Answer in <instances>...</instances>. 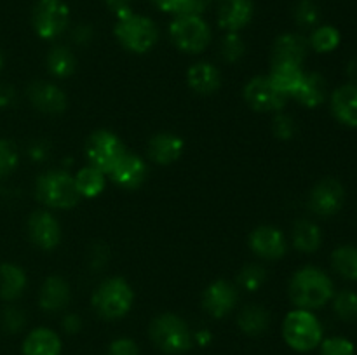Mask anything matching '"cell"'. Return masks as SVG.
<instances>
[{"label": "cell", "instance_id": "cell-19", "mask_svg": "<svg viewBox=\"0 0 357 355\" xmlns=\"http://www.w3.org/2000/svg\"><path fill=\"white\" fill-rule=\"evenodd\" d=\"M331 113L345 127H357V86L344 84L333 90Z\"/></svg>", "mask_w": 357, "mask_h": 355}, {"label": "cell", "instance_id": "cell-41", "mask_svg": "<svg viewBox=\"0 0 357 355\" xmlns=\"http://www.w3.org/2000/svg\"><path fill=\"white\" fill-rule=\"evenodd\" d=\"M2 324L7 333H20L26 324V317L16 306H7L2 313Z\"/></svg>", "mask_w": 357, "mask_h": 355}, {"label": "cell", "instance_id": "cell-15", "mask_svg": "<svg viewBox=\"0 0 357 355\" xmlns=\"http://www.w3.org/2000/svg\"><path fill=\"white\" fill-rule=\"evenodd\" d=\"M237 289L227 281H215L202 292V308L215 319H223L236 306Z\"/></svg>", "mask_w": 357, "mask_h": 355}, {"label": "cell", "instance_id": "cell-30", "mask_svg": "<svg viewBox=\"0 0 357 355\" xmlns=\"http://www.w3.org/2000/svg\"><path fill=\"white\" fill-rule=\"evenodd\" d=\"M77 68V59L73 52L65 45H56L47 54V72L58 79H66Z\"/></svg>", "mask_w": 357, "mask_h": 355}, {"label": "cell", "instance_id": "cell-42", "mask_svg": "<svg viewBox=\"0 0 357 355\" xmlns=\"http://www.w3.org/2000/svg\"><path fill=\"white\" fill-rule=\"evenodd\" d=\"M108 355H139V348L131 338H117L108 347Z\"/></svg>", "mask_w": 357, "mask_h": 355}, {"label": "cell", "instance_id": "cell-2", "mask_svg": "<svg viewBox=\"0 0 357 355\" xmlns=\"http://www.w3.org/2000/svg\"><path fill=\"white\" fill-rule=\"evenodd\" d=\"M132 301H135V291L122 277L103 281L91 298L94 312L105 320H119L128 315Z\"/></svg>", "mask_w": 357, "mask_h": 355}, {"label": "cell", "instance_id": "cell-35", "mask_svg": "<svg viewBox=\"0 0 357 355\" xmlns=\"http://www.w3.org/2000/svg\"><path fill=\"white\" fill-rule=\"evenodd\" d=\"M296 24L300 28H314L319 23V7L314 0H298L293 10Z\"/></svg>", "mask_w": 357, "mask_h": 355}, {"label": "cell", "instance_id": "cell-26", "mask_svg": "<svg viewBox=\"0 0 357 355\" xmlns=\"http://www.w3.org/2000/svg\"><path fill=\"white\" fill-rule=\"evenodd\" d=\"M291 240L295 249H298L300 253L312 254L323 244V233H321V228L316 223L309 221V219H298L293 225Z\"/></svg>", "mask_w": 357, "mask_h": 355}, {"label": "cell", "instance_id": "cell-49", "mask_svg": "<svg viewBox=\"0 0 357 355\" xmlns=\"http://www.w3.org/2000/svg\"><path fill=\"white\" fill-rule=\"evenodd\" d=\"M194 338H195V341L201 345V347H206V345L211 343V333H209V331H204V329L197 331Z\"/></svg>", "mask_w": 357, "mask_h": 355}, {"label": "cell", "instance_id": "cell-43", "mask_svg": "<svg viewBox=\"0 0 357 355\" xmlns=\"http://www.w3.org/2000/svg\"><path fill=\"white\" fill-rule=\"evenodd\" d=\"M107 6L110 7L112 13L117 17H122L126 16V14L132 13L131 0H107Z\"/></svg>", "mask_w": 357, "mask_h": 355}, {"label": "cell", "instance_id": "cell-6", "mask_svg": "<svg viewBox=\"0 0 357 355\" xmlns=\"http://www.w3.org/2000/svg\"><path fill=\"white\" fill-rule=\"evenodd\" d=\"M150 340L167 355L185 354L192 347V333L187 322L174 313H160L149 327Z\"/></svg>", "mask_w": 357, "mask_h": 355}, {"label": "cell", "instance_id": "cell-38", "mask_svg": "<svg viewBox=\"0 0 357 355\" xmlns=\"http://www.w3.org/2000/svg\"><path fill=\"white\" fill-rule=\"evenodd\" d=\"M20 164L16 145L9 139H0V180L10 176Z\"/></svg>", "mask_w": 357, "mask_h": 355}, {"label": "cell", "instance_id": "cell-12", "mask_svg": "<svg viewBox=\"0 0 357 355\" xmlns=\"http://www.w3.org/2000/svg\"><path fill=\"white\" fill-rule=\"evenodd\" d=\"M31 242L44 251H52L61 242V226L58 219L47 211L31 212L26 223Z\"/></svg>", "mask_w": 357, "mask_h": 355}, {"label": "cell", "instance_id": "cell-16", "mask_svg": "<svg viewBox=\"0 0 357 355\" xmlns=\"http://www.w3.org/2000/svg\"><path fill=\"white\" fill-rule=\"evenodd\" d=\"M28 100L42 113L49 115H59L66 110L65 93L59 89L58 86L51 82H44V80H35L28 87Z\"/></svg>", "mask_w": 357, "mask_h": 355}, {"label": "cell", "instance_id": "cell-29", "mask_svg": "<svg viewBox=\"0 0 357 355\" xmlns=\"http://www.w3.org/2000/svg\"><path fill=\"white\" fill-rule=\"evenodd\" d=\"M331 267L345 281L356 282L357 281V246H345L337 247L331 253Z\"/></svg>", "mask_w": 357, "mask_h": 355}, {"label": "cell", "instance_id": "cell-37", "mask_svg": "<svg viewBox=\"0 0 357 355\" xmlns=\"http://www.w3.org/2000/svg\"><path fill=\"white\" fill-rule=\"evenodd\" d=\"M244 51H246V44L236 31H229L220 44V54L229 63L239 61L244 56Z\"/></svg>", "mask_w": 357, "mask_h": 355}, {"label": "cell", "instance_id": "cell-31", "mask_svg": "<svg viewBox=\"0 0 357 355\" xmlns=\"http://www.w3.org/2000/svg\"><path fill=\"white\" fill-rule=\"evenodd\" d=\"M303 70L302 66H295V65H272L271 75L268 79L279 87L284 94L291 96L293 93L296 90V87L300 86L303 79Z\"/></svg>", "mask_w": 357, "mask_h": 355}, {"label": "cell", "instance_id": "cell-24", "mask_svg": "<svg viewBox=\"0 0 357 355\" xmlns=\"http://www.w3.org/2000/svg\"><path fill=\"white\" fill-rule=\"evenodd\" d=\"M23 355H61V340L54 331L37 327L24 338Z\"/></svg>", "mask_w": 357, "mask_h": 355}, {"label": "cell", "instance_id": "cell-48", "mask_svg": "<svg viewBox=\"0 0 357 355\" xmlns=\"http://www.w3.org/2000/svg\"><path fill=\"white\" fill-rule=\"evenodd\" d=\"M345 73H347L349 84H354V86H357V58L351 59V61L347 63V70H345Z\"/></svg>", "mask_w": 357, "mask_h": 355}, {"label": "cell", "instance_id": "cell-8", "mask_svg": "<svg viewBox=\"0 0 357 355\" xmlns=\"http://www.w3.org/2000/svg\"><path fill=\"white\" fill-rule=\"evenodd\" d=\"M124 153L126 146L122 139L108 129L94 131L86 141L87 162L105 174H110V171L114 169L115 164L122 159Z\"/></svg>", "mask_w": 357, "mask_h": 355}, {"label": "cell", "instance_id": "cell-22", "mask_svg": "<svg viewBox=\"0 0 357 355\" xmlns=\"http://www.w3.org/2000/svg\"><path fill=\"white\" fill-rule=\"evenodd\" d=\"M70 301V285L59 275H51L42 284L40 294H38V305L45 312H59L65 308Z\"/></svg>", "mask_w": 357, "mask_h": 355}, {"label": "cell", "instance_id": "cell-50", "mask_svg": "<svg viewBox=\"0 0 357 355\" xmlns=\"http://www.w3.org/2000/svg\"><path fill=\"white\" fill-rule=\"evenodd\" d=\"M2 66H3V56L2 52H0V72H2Z\"/></svg>", "mask_w": 357, "mask_h": 355}, {"label": "cell", "instance_id": "cell-39", "mask_svg": "<svg viewBox=\"0 0 357 355\" xmlns=\"http://www.w3.org/2000/svg\"><path fill=\"white\" fill-rule=\"evenodd\" d=\"M321 355H356V347L349 338L331 336L321 341Z\"/></svg>", "mask_w": 357, "mask_h": 355}, {"label": "cell", "instance_id": "cell-23", "mask_svg": "<svg viewBox=\"0 0 357 355\" xmlns=\"http://www.w3.org/2000/svg\"><path fill=\"white\" fill-rule=\"evenodd\" d=\"M328 96V84L321 73L310 72L303 73V79L300 82V86L296 87L295 93L291 94V97H295L300 104L307 108H316L319 104L324 103Z\"/></svg>", "mask_w": 357, "mask_h": 355}, {"label": "cell", "instance_id": "cell-34", "mask_svg": "<svg viewBox=\"0 0 357 355\" xmlns=\"http://www.w3.org/2000/svg\"><path fill=\"white\" fill-rule=\"evenodd\" d=\"M333 301V312L337 317L345 322L357 320V292L352 289H342L331 298Z\"/></svg>", "mask_w": 357, "mask_h": 355}, {"label": "cell", "instance_id": "cell-27", "mask_svg": "<svg viewBox=\"0 0 357 355\" xmlns=\"http://www.w3.org/2000/svg\"><path fill=\"white\" fill-rule=\"evenodd\" d=\"M237 324H239L241 331L248 336H260L268 329L271 324V315L264 306L250 305L239 313L237 317Z\"/></svg>", "mask_w": 357, "mask_h": 355}, {"label": "cell", "instance_id": "cell-32", "mask_svg": "<svg viewBox=\"0 0 357 355\" xmlns=\"http://www.w3.org/2000/svg\"><path fill=\"white\" fill-rule=\"evenodd\" d=\"M159 10L174 16H201L209 0H152Z\"/></svg>", "mask_w": 357, "mask_h": 355}, {"label": "cell", "instance_id": "cell-18", "mask_svg": "<svg viewBox=\"0 0 357 355\" xmlns=\"http://www.w3.org/2000/svg\"><path fill=\"white\" fill-rule=\"evenodd\" d=\"M255 3L253 0H220L218 6V24L220 28L229 31L243 30L253 19Z\"/></svg>", "mask_w": 357, "mask_h": 355}, {"label": "cell", "instance_id": "cell-36", "mask_svg": "<svg viewBox=\"0 0 357 355\" xmlns=\"http://www.w3.org/2000/svg\"><path fill=\"white\" fill-rule=\"evenodd\" d=\"M265 278H267V275H265L264 268H261L260 265L255 263L246 265V267L239 271V275H237V282H239L241 287H243L244 291L250 292L258 291V289L264 285Z\"/></svg>", "mask_w": 357, "mask_h": 355}, {"label": "cell", "instance_id": "cell-46", "mask_svg": "<svg viewBox=\"0 0 357 355\" xmlns=\"http://www.w3.org/2000/svg\"><path fill=\"white\" fill-rule=\"evenodd\" d=\"M73 38H75V42H79V44H87V42L93 38V28H91L89 24H80V26H77L75 31H73Z\"/></svg>", "mask_w": 357, "mask_h": 355}, {"label": "cell", "instance_id": "cell-14", "mask_svg": "<svg viewBox=\"0 0 357 355\" xmlns=\"http://www.w3.org/2000/svg\"><path fill=\"white\" fill-rule=\"evenodd\" d=\"M110 178L122 190H138L149 178V166L139 155L126 152L110 171Z\"/></svg>", "mask_w": 357, "mask_h": 355}, {"label": "cell", "instance_id": "cell-20", "mask_svg": "<svg viewBox=\"0 0 357 355\" xmlns=\"http://www.w3.org/2000/svg\"><path fill=\"white\" fill-rule=\"evenodd\" d=\"M185 143L173 132H159L149 141V157L159 166H171L181 157Z\"/></svg>", "mask_w": 357, "mask_h": 355}, {"label": "cell", "instance_id": "cell-44", "mask_svg": "<svg viewBox=\"0 0 357 355\" xmlns=\"http://www.w3.org/2000/svg\"><path fill=\"white\" fill-rule=\"evenodd\" d=\"M61 326L63 329H65V333L77 334L80 331V327H82V320H80V317L75 315V313H68V315L63 317Z\"/></svg>", "mask_w": 357, "mask_h": 355}, {"label": "cell", "instance_id": "cell-33", "mask_svg": "<svg viewBox=\"0 0 357 355\" xmlns=\"http://www.w3.org/2000/svg\"><path fill=\"white\" fill-rule=\"evenodd\" d=\"M340 40L342 35L338 28L331 26V24H323V26L314 28L309 38V45L319 54H326V52L335 51L340 45Z\"/></svg>", "mask_w": 357, "mask_h": 355}, {"label": "cell", "instance_id": "cell-4", "mask_svg": "<svg viewBox=\"0 0 357 355\" xmlns=\"http://www.w3.org/2000/svg\"><path fill=\"white\" fill-rule=\"evenodd\" d=\"M282 338L289 348L305 354L321 345L323 326L310 310L296 308L289 312L282 322Z\"/></svg>", "mask_w": 357, "mask_h": 355}, {"label": "cell", "instance_id": "cell-3", "mask_svg": "<svg viewBox=\"0 0 357 355\" xmlns=\"http://www.w3.org/2000/svg\"><path fill=\"white\" fill-rule=\"evenodd\" d=\"M114 33L119 44L126 51L135 52V54H145L159 40V28H157V24L150 17L135 13L117 17Z\"/></svg>", "mask_w": 357, "mask_h": 355}, {"label": "cell", "instance_id": "cell-5", "mask_svg": "<svg viewBox=\"0 0 357 355\" xmlns=\"http://www.w3.org/2000/svg\"><path fill=\"white\" fill-rule=\"evenodd\" d=\"M35 195L42 204L52 209H72L80 198L75 178L59 169L47 171L37 178Z\"/></svg>", "mask_w": 357, "mask_h": 355}, {"label": "cell", "instance_id": "cell-7", "mask_svg": "<svg viewBox=\"0 0 357 355\" xmlns=\"http://www.w3.org/2000/svg\"><path fill=\"white\" fill-rule=\"evenodd\" d=\"M171 42L187 54H199L211 42V28L201 16H176L169 24Z\"/></svg>", "mask_w": 357, "mask_h": 355}, {"label": "cell", "instance_id": "cell-28", "mask_svg": "<svg viewBox=\"0 0 357 355\" xmlns=\"http://www.w3.org/2000/svg\"><path fill=\"white\" fill-rule=\"evenodd\" d=\"M73 178H75V187L79 190L80 197L94 198L98 195H101V191L107 187L105 173H101L100 169H96L93 166L82 167Z\"/></svg>", "mask_w": 357, "mask_h": 355}, {"label": "cell", "instance_id": "cell-17", "mask_svg": "<svg viewBox=\"0 0 357 355\" xmlns=\"http://www.w3.org/2000/svg\"><path fill=\"white\" fill-rule=\"evenodd\" d=\"M310 45L303 35L282 33L272 45V65L302 66Z\"/></svg>", "mask_w": 357, "mask_h": 355}, {"label": "cell", "instance_id": "cell-1", "mask_svg": "<svg viewBox=\"0 0 357 355\" xmlns=\"http://www.w3.org/2000/svg\"><path fill=\"white\" fill-rule=\"evenodd\" d=\"M335 285L330 275L317 267H303L291 277L289 298L296 308L317 310L331 301Z\"/></svg>", "mask_w": 357, "mask_h": 355}, {"label": "cell", "instance_id": "cell-11", "mask_svg": "<svg viewBox=\"0 0 357 355\" xmlns=\"http://www.w3.org/2000/svg\"><path fill=\"white\" fill-rule=\"evenodd\" d=\"M345 188L335 178H323L309 195V207L317 216H333L344 207Z\"/></svg>", "mask_w": 357, "mask_h": 355}, {"label": "cell", "instance_id": "cell-40", "mask_svg": "<svg viewBox=\"0 0 357 355\" xmlns=\"http://www.w3.org/2000/svg\"><path fill=\"white\" fill-rule=\"evenodd\" d=\"M272 131H274V136L279 139H291L296 132V124L289 115L279 113L274 117V122H272Z\"/></svg>", "mask_w": 357, "mask_h": 355}, {"label": "cell", "instance_id": "cell-21", "mask_svg": "<svg viewBox=\"0 0 357 355\" xmlns=\"http://www.w3.org/2000/svg\"><path fill=\"white\" fill-rule=\"evenodd\" d=\"M187 82L192 90L197 94L208 96V94L216 93L222 86V73L211 63H195L188 68L187 72Z\"/></svg>", "mask_w": 357, "mask_h": 355}, {"label": "cell", "instance_id": "cell-45", "mask_svg": "<svg viewBox=\"0 0 357 355\" xmlns=\"http://www.w3.org/2000/svg\"><path fill=\"white\" fill-rule=\"evenodd\" d=\"M16 100V93L7 84H0V108H9L14 104Z\"/></svg>", "mask_w": 357, "mask_h": 355}, {"label": "cell", "instance_id": "cell-25", "mask_svg": "<svg viewBox=\"0 0 357 355\" xmlns=\"http://www.w3.org/2000/svg\"><path fill=\"white\" fill-rule=\"evenodd\" d=\"M26 287V274L14 263L0 265V298L6 301L20 298Z\"/></svg>", "mask_w": 357, "mask_h": 355}, {"label": "cell", "instance_id": "cell-47", "mask_svg": "<svg viewBox=\"0 0 357 355\" xmlns=\"http://www.w3.org/2000/svg\"><path fill=\"white\" fill-rule=\"evenodd\" d=\"M28 153H30V157L33 160H44L47 157V148L42 143H35V145L30 146Z\"/></svg>", "mask_w": 357, "mask_h": 355}, {"label": "cell", "instance_id": "cell-10", "mask_svg": "<svg viewBox=\"0 0 357 355\" xmlns=\"http://www.w3.org/2000/svg\"><path fill=\"white\" fill-rule=\"evenodd\" d=\"M244 101L257 111H281L288 101V94L282 93L268 77H253L244 86Z\"/></svg>", "mask_w": 357, "mask_h": 355}, {"label": "cell", "instance_id": "cell-9", "mask_svg": "<svg viewBox=\"0 0 357 355\" xmlns=\"http://www.w3.org/2000/svg\"><path fill=\"white\" fill-rule=\"evenodd\" d=\"M70 23V7L65 0H37L31 10L35 33L44 40H52L66 30Z\"/></svg>", "mask_w": 357, "mask_h": 355}, {"label": "cell", "instance_id": "cell-13", "mask_svg": "<svg viewBox=\"0 0 357 355\" xmlns=\"http://www.w3.org/2000/svg\"><path fill=\"white\" fill-rule=\"evenodd\" d=\"M250 247L261 260H281L288 251V240L279 228L264 225L250 233Z\"/></svg>", "mask_w": 357, "mask_h": 355}]
</instances>
